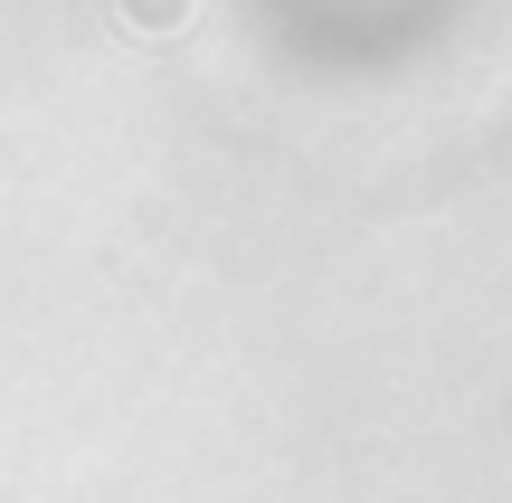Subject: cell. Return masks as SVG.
I'll use <instances>...</instances> for the list:
<instances>
[{"instance_id":"cell-1","label":"cell","mask_w":512,"mask_h":503,"mask_svg":"<svg viewBox=\"0 0 512 503\" xmlns=\"http://www.w3.org/2000/svg\"><path fill=\"white\" fill-rule=\"evenodd\" d=\"M124 19H133V29H181L190 0H124Z\"/></svg>"}]
</instances>
